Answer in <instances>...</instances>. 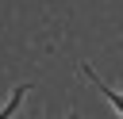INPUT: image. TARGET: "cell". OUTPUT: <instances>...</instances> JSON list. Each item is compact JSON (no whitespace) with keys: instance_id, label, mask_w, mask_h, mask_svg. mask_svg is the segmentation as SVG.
Segmentation results:
<instances>
[{"instance_id":"obj_1","label":"cell","mask_w":123,"mask_h":119,"mask_svg":"<svg viewBox=\"0 0 123 119\" xmlns=\"http://www.w3.org/2000/svg\"><path fill=\"white\" fill-rule=\"evenodd\" d=\"M81 73H85V77H92V69H88V65H81ZM92 84L100 88V96H104V100H108V104L119 111V119H123V92H115V88H111V84H104L100 77H92Z\"/></svg>"},{"instance_id":"obj_2","label":"cell","mask_w":123,"mask_h":119,"mask_svg":"<svg viewBox=\"0 0 123 119\" xmlns=\"http://www.w3.org/2000/svg\"><path fill=\"white\" fill-rule=\"evenodd\" d=\"M23 96H27V84H19V88L12 92V100H8V107H0V119H8V115H12L15 107H19V100H23Z\"/></svg>"}]
</instances>
